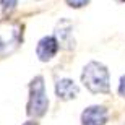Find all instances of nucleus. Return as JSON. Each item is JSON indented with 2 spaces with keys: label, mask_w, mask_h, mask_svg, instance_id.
<instances>
[{
  "label": "nucleus",
  "mask_w": 125,
  "mask_h": 125,
  "mask_svg": "<svg viewBox=\"0 0 125 125\" xmlns=\"http://www.w3.org/2000/svg\"><path fill=\"white\" fill-rule=\"evenodd\" d=\"M117 2H125V0H117Z\"/></svg>",
  "instance_id": "nucleus-12"
},
{
  "label": "nucleus",
  "mask_w": 125,
  "mask_h": 125,
  "mask_svg": "<svg viewBox=\"0 0 125 125\" xmlns=\"http://www.w3.org/2000/svg\"><path fill=\"white\" fill-rule=\"evenodd\" d=\"M23 41V24L5 18L0 21V59L10 55Z\"/></svg>",
  "instance_id": "nucleus-1"
},
{
  "label": "nucleus",
  "mask_w": 125,
  "mask_h": 125,
  "mask_svg": "<svg viewBox=\"0 0 125 125\" xmlns=\"http://www.w3.org/2000/svg\"><path fill=\"white\" fill-rule=\"evenodd\" d=\"M119 94L122 97H125V75L120 78V84H119Z\"/></svg>",
  "instance_id": "nucleus-10"
},
{
  "label": "nucleus",
  "mask_w": 125,
  "mask_h": 125,
  "mask_svg": "<svg viewBox=\"0 0 125 125\" xmlns=\"http://www.w3.org/2000/svg\"><path fill=\"white\" fill-rule=\"evenodd\" d=\"M107 122V109L102 106H91L81 114L83 125H104Z\"/></svg>",
  "instance_id": "nucleus-5"
},
{
  "label": "nucleus",
  "mask_w": 125,
  "mask_h": 125,
  "mask_svg": "<svg viewBox=\"0 0 125 125\" xmlns=\"http://www.w3.org/2000/svg\"><path fill=\"white\" fill-rule=\"evenodd\" d=\"M78 86L75 84L73 80H68V78H63V80H59L55 84V93L59 99H63V101H68V99H75L78 96Z\"/></svg>",
  "instance_id": "nucleus-6"
},
{
  "label": "nucleus",
  "mask_w": 125,
  "mask_h": 125,
  "mask_svg": "<svg viewBox=\"0 0 125 125\" xmlns=\"http://www.w3.org/2000/svg\"><path fill=\"white\" fill-rule=\"evenodd\" d=\"M18 5V0H0V7L3 13H11Z\"/></svg>",
  "instance_id": "nucleus-8"
},
{
  "label": "nucleus",
  "mask_w": 125,
  "mask_h": 125,
  "mask_svg": "<svg viewBox=\"0 0 125 125\" xmlns=\"http://www.w3.org/2000/svg\"><path fill=\"white\" fill-rule=\"evenodd\" d=\"M81 81L91 93H109V72L106 65L93 60L83 68Z\"/></svg>",
  "instance_id": "nucleus-2"
},
{
  "label": "nucleus",
  "mask_w": 125,
  "mask_h": 125,
  "mask_svg": "<svg viewBox=\"0 0 125 125\" xmlns=\"http://www.w3.org/2000/svg\"><path fill=\"white\" fill-rule=\"evenodd\" d=\"M70 8H83L89 3V0H65Z\"/></svg>",
  "instance_id": "nucleus-9"
},
{
  "label": "nucleus",
  "mask_w": 125,
  "mask_h": 125,
  "mask_svg": "<svg viewBox=\"0 0 125 125\" xmlns=\"http://www.w3.org/2000/svg\"><path fill=\"white\" fill-rule=\"evenodd\" d=\"M57 52H59V39L55 36H44L37 42L36 54L39 57V60L42 62L51 60V59L55 57Z\"/></svg>",
  "instance_id": "nucleus-4"
},
{
  "label": "nucleus",
  "mask_w": 125,
  "mask_h": 125,
  "mask_svg": "<svg viewBox=\"0 0 125 125\" xmlns=\"http://www.w3.org/2000/svg\"><path fill=\"white\" fill-rule=\"evenodd\" d=\"M49 101L46 96L44 78L36 76L29 84V101H28V115L29 117H41L46 114Z\"/></svg>",
  "instance_id": "nucleus-3"
},
{
  "label": "nucleus",
  "mask_w": 125,
  "mask_h": 125,
  "mask_svg": "<svg viewBox=\"0 0 125 125\" xmlns=\"http://www.w3.org/2000/svg\"><path fill=\"white\" fill-rule=\"evenodd\" d=\"M26 125H37V124H32V122H28V124H26Z\"/></svg>",
  "instance_id": "nucleus-11"
},
{
  "label": "nucleus",
  "mask_w": 125,
  "mask_h": 125,
  "mask_svg": "<svg viewBox=\"0 0 125 125\" xmlns=\"http://www.w3.org/2000/svg\"><path fill=\"white\" fill-rule=\"evenodd\" d=\"M55 36L60 41H67V37L72 36V23L67 21V20H62L60 23L57 24V29H55Z\"/></svg>",
  "instance_id": "nucleus-7"
}]
</instances>
